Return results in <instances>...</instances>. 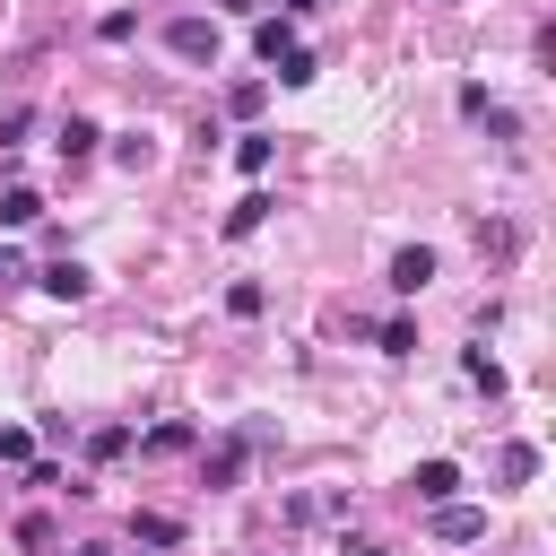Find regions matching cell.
Listing matches in <instances>:
<instances>
[{"label":"cell","mask_w":556,"mask_h":556,"mask_svg":"<svg viewBox=\"0 0 556 556\" xmlns=\"http://www.w3.org/2000/svg\"><path fill=\"white\" fill-rule=\"evenodd\" d=\"M261 443H269V426H235L217 452H200V486H235V478H243V460H252Z\"/></svg>","instance_id":"1"},{"label":"cell","mask_w":556,"mask_h":556,"mask_svg":"<svg viewBox=\"0 0 556 556\" xmlns=\"http://www.w3.org/2000/svg\"><path fill=\"white\" fill-rule=\"evenodd\" d=\"M426 513H434L426 530H434L443 547H478V539H486V513H478V504H426Z\"/></svg>","instance_id":"2"},{"label":"cell","mask_w":556,"mask_h":556,"mask_svg":"<svg viewBox=\"0 0 556 556\" xmlns=\"http://www.w3.org/2000/svg\"><path fill=\"white\" fill-rule=\"evenodd\" d=\"M426 287H434V252L426 243H400L391 252V295H426Z\"/></svg>","instance_id":"3"},{"label":"cell","mask_w":556,"mask_h":556,"mask_svg":"<svg viewBox=\"0 0 556 556\" xmlns=\"http://www.w3.org/2000/svg\"><path fill=\"white\" fill-rule=\"evenodd\" d=\"M408 495H417V504H452V495H460V460H417V469H408Z\"/></svg>","instance_id":"4"},{"label":"cell","mask_w":556,"mask_h":556,"mask_svg":"<svg viewBox=\"0 0 556 556\" xmlns=\"http://www.w3.org/2000/svg\"><path fill=\"white\" fill-rule=\"evenodd\" d=\"M165 43H174L182 61H217V26H208V17H174V26H165Z\"/></svg>","instance_id":"5"},{"label":"cell","mask_w":556,"mask_h":556,"mask_svg":"<svg viewBox=\"0 0 556 556\" xmlns=\"http://www.w3.org/2000/svg\"><path fill=\"white\" fill-rule=\"evenodd\" d=\"M96 139H104V130H96L87 113H61V130H52V148H61V165H87V156H96Z\"/></svg>","instance_id":"6"},{"label":"cell","mask_w":556,"mask_h":556,"mask_svg":"<svg viewBox=\"0 0 556 556\" xmlns=\"http://www.w3.org/2000/svg\"><path fill=\"white\" fill-rule=\"evenodd\" d=\"M43 295H61V304H87V295H96V269H87V261H52V269H43Z\"/></svg>","instance_id":"7"},{"label":"cell","mask_w":556,"mask_h":556,"mask_svg":"<svg viewBox=\"0 0 556 556\" xmlns=\"http://www.w3.org/2000/svg\"><path fill=\"white\" fill-rule=\"evenodd\" d=\"M269 208H278L269 191H243V200L226 208V243H243V235H261V226H269Z\"/></svg>","instance_id":"8"},{"label":"cell","mask_w":556,"mask_h":556,"mask_svg":"<svg viewBox=\"0 0 556 556\" xmlns=\"http://www.w3.org/2000/svg\"><path fill=\"white\" fill-rule=\"evenodd\" d=\"M269 156H278V139H269V130H243V139H235V174H252V182H261V174H269Z\"/></svg>","instance_id":"9"},{"label":"cell","mask_w":556,"mask_h":556,"mask_svg":"<svg viewBox=\"0 0 556 556\" xmlns=\"http://www.w3.org/2000/svg\"><path fill=\"white\" fill-rule=\"evenodd\" d=\"M287 43H295V17H252V52L261 61H278Z\"/></svg>","instance_id":"10"},{"label":"cell","mask_w":556,"mask_h":556,"mask_svg":"<svg viewBox=\"0 0 556 556\" xmlns=\"http://www.w3.org/2000/svg\"><path fill=\"white\" fill-rule=\"evenodd\" d=\"M191 443H200V426L165 417V426H148V443H139V452H156V460H165V452H191Z\"/></svg>","instance_id":"11"},{"label":"cell","mask_w":556,"mask_h":556,"mask_svg":"<svg viewBox=\"0 0 556 556\" xmlns=\"http://www.w3.org/2000/svg\"><path fill=\"white\" fill-rule=\"evenodd\" d=\"M269 70H278V87H313V70H321V61H313L304 43H287V52L269 61Z\"/></svg>","instance_id":"12"},{"label":"cell","mask_w":556,"mask_h":556,"mask_svg":"<svg viewBox=\"0 0 556 556\" xmlns=\"http://www.w3.org/2000/svg\"><path fill=\"white\" fill-rule=\"evenodd\" d=\"M261 104H269V78H235V87H226V113H235V122H252Z\"/></svg>","instance_id":"13"},{"label":"cell","mask_w":556,"mask_h":556,"mask_svg":"<svg viewBox=\"0 0 556 556\" xmlns=\"http://www.w3.org/2000/svg\"><path fill=\"white\" fill-rule=\"evenodd\" d=\"M478 252H486V261H513V252H521V235H513L504 217H478Z\"/></svg>","instance_id":"14"},{"label":"cell","mask_w":556,"mask_h":556,"mask_svg":"<svg viewBox=\"0 0 556 556\" xmlns=\"http://www.w3.org/2000/svg\"><path fill=\"white\" fill-rule=\"evenodd\" d=\"M460 374H469V382H478L486 400H504V365H495L486 348H469V356H460Z\"/></svg>","instance_id":"15"},{"label":"cell","mask_w":556,"mask_h":556,"mask_svg":"<svg viewBox=\"0 0 556 556\" xmlns=\"http://www.w3.org/2000/svg\"><path fill=\"white\" fill-rule=\"evenodd\" d=\"M495 478H504V486L539 478V452H530V443H504V452H495Z\"/></svg>","instance_id":"16"},{"label":"cell","mask_w":556,"mask_h":556,"mask_svg":"<svg viewBox=\"0 0 556 556\" xmlns=\"http://www.w3.org/2000/svg\"><path fill=\"white\" fill-rule=\"evenodd\" d=\"M130 539H148V547H174V539H182V521H174V513H130Z\"/></svg>","instance_id":"17"},{"label":"cell","mask_w":556,"mask_h":556,"mask_svg":"<svg viewBox=\"0 0 556 556\" xmlns=\"http://www.w3.org/2000/svg\"><path fill=\"white\" fill-rule=\"evenodd\" d=\"M35 217H43V200H35L26 182H9V191H0V226H35Z\"/></svg>","instance_id":"18"},{"label":"cell","mask_w":556,"mask_h":556,"mask_svg":"<svg viewBox=\"0 0 556 556\" xmlns=\"http://www.w3.org/2000/svg\"><path fill=\"white\" fill-rule=\"evenodd\" d=\"M261 304H269V287H261V278H235V287H226V313H235V321H252Z\"/></svg>","instance_id":"19"},{"label":"cell","mask_w":556,"mask_h":556,"mask_svg":"<svg viewBox=\"0 0 556 556\" xmlns=\"http://www.w3.org/2000/svg\"><path fill=\"white\" fill-rule=\"evenodd\" d=\"M130 443H139V434H130V426H96V434H87V460H122V452H130Z\"/></svg>","instance_id":"20"},{"label":"cell","mask_w":556,"mask_h":556,"mask_svg":"<svg viewBox=\"0 0 556 556\" xmlns=\"http://www.w3.org/2000/svg\"><path fill=\"white\" fill-rule=\"evenodd\" d=\"M148 156H156V139H148V130H122V139H113V165H130V174H139Z\"/></svg>","instance_id":"21"},{"label":"cell","mask_w":556,"mask_h":556,"mask_svg":"<svg viewBox=\"0 0 556 556\" xmlns=\"http://www.w3.org/2000/svg\"><path fill=\"white\" fill-rule=\"evenodd\" d=\"M382 356H417V321H408V313L382 321Z\"/></svg>","instance_id":"22"},{"label":"cell","mask_w":556,"mask_h":556,"mask_svg":"<svg viewBox=\"0 0 556 556\" xmlns=\"http://www.w3.org/2000/svg\"><path fill=\"white\" fill-rule=\"evenodd\" d=\"M0 460L26 469V460H35V434H26V426H0Z\"/></svg>","instance_id":"23"},{"label":"cell","mask_w":556,"mask_h":556,"mask_svg":"<svg viewBox=\"0 0 556 556\" xmlns=\"http://www.w3.org/2000/svg\"><path fill=\"white\" fill-rule=\"evenodd\" d=\"M96 35H104V43H130V35H139V17H130V9H104V17H96Z\"/></svg>","instance_id":"24"},{"label":"cell","mask_w":556,"mask_h":556,"mask_svg":"<svg viewBox=\"0 0 556 556\" xmlns=\"http://www.w3.org/2000/svg\"><path fill=\"white\" fill-rule=\"evenodd\" d=\"M26 130H35V113H26V104H9V113H0V148H17Z\"/></svg>","instance_id":"25"},{"label":"cell","mask_w":556,"mask_h":556,"mask_svg":"<svg viewBox=\"0 0 556 556\" xmlns=\"http://www.w3.org/2000/svg\"><path fill=\"white\" fill-rule=\"evenodd\" d=\"M9 278H26V261H17L9 243H0V287H9Z\"/></svg>","instance_id":"26"},{"label":"cell","mask_w":556,"mask_h":556,"mask_svg":"<svg viewBox=\"0 0 556 556\" xmlns=\"http://www.w3.org/2000/svg\"><path fill=\"white\" fill-rule=\"evenodd\" d=\"M61 556H113V547H96V539H78V547H61Z\"/></svg>","instance_id":"27"},{"label":"cell","mask_w":556,"mask_h":556,"mask_svg":"<svg viewBox=\"0 0 556 556\" xmlns=\"http://www.w3.org/2000/svg\"><path fill=\"white\" fill-rule=\"evenodd\" d=\"M348 556H391V547H382V539H356V547H348Z\"/></svg>","instance_id":"28"},{"label":"cell","mask_w":556,"mask_h":556,"mask_svg":"<svg viewBox=\"0 0 556 556\" xmlns=\"http://www.w3.org/2000/svg\"><path fill=\"white\" fill-rule=\"evenodd\" d=\"M304 9H313V0H287V17H304Z\"/></svg>","instance_id":"29"}]
</instances>
